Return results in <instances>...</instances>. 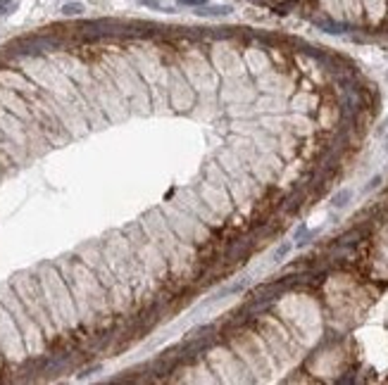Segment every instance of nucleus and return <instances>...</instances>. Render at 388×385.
Returning a JSON list of instances; mask_svg holds the SVG:
<instances>
[{
    "label": "nucleus",
    "mask_w": 388,
    "mask_h": 385,
    "mask_svg": "<svg viewBox=\"0 0 388 385\" xmlns=\"http://www.w3.org/2000/svg\"><path fill=\"white\" fill-rule=\"evenodd\" d=\"M0 302L8 307V312L12 314L14 323H17L19 333H22L24 338V345H27V352L29 357H41V354H46L48 349V338L46 333L41 331V326H38L36 321L31 319V314L27 312V307H24V302L19 300L17 290L12 288V283H0Z\"/></svg>",
    "instance_id": "nucleus-1"
},
{
    "label": "nucleus",
    "mask_w": 388,
    "mask_h": 385,
    "mask_svg": "<svg viewBox=\"0 0 388 385\" xmlns=\"http://www.w3.org/2000/svg\"><path fill=\"white\" fill-rule=\"evenodd\" d=\"M38 274H43L46 276V281L51 283L53 293H55V300H57V307H60V314H62L64 319V326H67L69 336L77 331H81V321H79V314H77V304H74V297H72V290H69L67 281H64V276L57 271L55 264H41V267L36 269Z\"/></svg>",
    "instance_id": "nucleus-2"
},
{
    "label": "nucleus",
    "mask_w": 388,
    "mask_h": 385,
    "mask_svg": "<svg viewBox=\"0 0 388 385\" xmlns=\"http://www.w3.org/2000/svg\"><path fill=\"white\" fill-rule=\"evenodd\" d=\"M0 354L8 364H24V359L29 357L24 338L19 333L17 323H14L12 314L8 312L3 302H0Z\"/></svg>",
    "instance_id": "nucleus-3"
},
{
    "label": "nucleus",
    "mask_w": 388,
    "mask_h": 385,
    "mask_svg": "<svg viewBox=\"0 0 388 385\" xmlns=\"http://www.w3.org/2000/svg\"><path fill=\"white\" fill-rule=\"evenodd\" d=\"M0 86L12 88L19 96H31V93L41 91V86H38L27 72H22V69H10V67L0 69Z\"/></svg>",
    "instance_id": "nucleus-4"
},
{
    "label": "nucleus",
    "mask_w": 388,
    "mask_h": 385,
    "mask_svg": "<svg viewBox=\"0 0 388 385\" xmlns=\"http://www.w3.org/2000/svg\"><path fill=\"white\" fill-rule=\"evenodd\" d=\"M86 12V5L79 3V0H72V3H64L62 5V14L64 17H81Z\"/></svg>",
    "instance_id": "nucleus-5"
},
{
    "label": "nucleus",
    "mask_w": 388,
    "mask_h": 385,
    "mask_svg": "<svg viewBox=\"0 0 388 385\" xmlns=\"http://www.w3.org/2000/svg\"><path fill=\"white\" fill-rule=\"evenodd\" d=\"M231 12V8L229 5H224V8H207L205 5H201V8H196V14H205V17H215V14H229Z\"/></svg>",
    "instance_id": "nucleus-6"
},
{
    "label": "nucleus",
    "mask_w": 388,
    "mask_h": 385,
    "mask_svg": "<svg viewBox=\"0 0 388 385\" xmlns=\"http://www.w3.org/2000/svg\"><path fill=\"white\" fill-rule=\"evenodd\" d=\"M291 248H293V245L291 243H281V245H279V248H276V252H274V262H281V259L283 257H286V254L288 252H291Z\"/></svg>",
    "instance_id": "nucleus-7"
},
{
    "label": "nucleus",
    "mask_w": 388,
    "mask_h": 385,
    "mask_svg": "<svg viewBox=\"0 0 388 385\" xmlns=\"http://www.w3.org/2000/svg\"><path fill=\"white\" fill-rule=\"evenodd\" d=\"M348 200H350V191H341L333 198V207H346Z\"/></svg>",
    "instance_id": "nucleus-8"
},
{
    "label": "nucleus",
    "mask_w": 388,
    "mask_h": 385,
    "mask_svg": "<svg viewBox=\"0 0 388 385\" xmlns=\"http://www.w3.org/2000/svg\"><path fill=\"white\" fill-rule=\"evenodd\" d=\"M179 5H183V8H201V5H205L207 0H177Z\"/></svg>",
    "instance_id": "nucleus-9"
},
{
    "label": "nucleus",
    "mask_w": 388,
    "mask_h": 385,
    "mask_svg": "<svg viewBox=\"0 0 388 385\" xmlns=\"http://www.w3.org/2000/svg\"><path fill=\"white\" fill-rule=\"evenodd\" d=\"M379 183H381V176H374L370 183H367V188H365V191H372V188H376V186H379Z\"/></svg>",
    "instance_id": "nucleus-10"
}]
</instances>
